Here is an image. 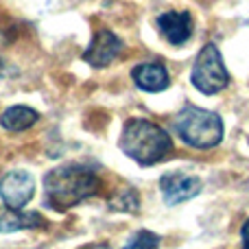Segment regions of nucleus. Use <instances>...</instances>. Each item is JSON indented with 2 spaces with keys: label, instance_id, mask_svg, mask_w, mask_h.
Segmentation results:
<instances>
[{
  "label": "nucleus",
  "instance_id": "nucleus-1",
  "mask_svg": "<svg viewBox=\"0 0 249 249\" xmlns=\"http://www.w3.org/2000/svg\"><path fill=\"white\" fill-rule=\"evenodd\" d=\"M99 177L86 166H59L44 177V203L46 208L64 212L99 193Z\"/></svg>",
  "mask_w": 249,
  "mask_h": 249
},
{
  "label": "nucleus",
  "instance_id": "nucleus-2",
  "mask_svg": "<svg viewBox=\"0 0 249 249\" xmlns=\"http://www.w3.org/2000/svg\"><path fill=\"white\" fill-rule=\"evenodd\" d=\"M121 149L124 155L136 160L140 166H151V164L164 160L173 149V140L160 124L133 118L124 124L121 136Z\"/></svg>",
  "mask_w": 249,
  "mask_h": 249
},
{
  "label": "nucleus",
  "instance_id": "nucleus-3",
  "mask_svg": "<svg viewBox=\"0 0 249 249\" xmlns=\"http://www.w3.org/2000/svg\"><path fill=\"white\" fill-rule=\"evenodd\" d=\"M175 133L195 149H210L223 140V121L214 112L188 105L173 121Z\"/></svg>",
  "mask_w": 249,
  "mask_h": 249
},
{
  "label": "nucleus",
  "instance_id": "nucleus-4",
  "mask_svg": "<svg viewBox=\"0 0 249 249\" xmlns=\"http://www.w3.org/2000/svg\"><path fill=\"white\" fill-rule=\"evenodd\" d=\"M190 81L201 94H219L223 88H228L230 77L216 44H206L199 51L190 72Z\"/></svg>",
  "mask_w": 249,
  "mask_h": 249
},
{
  "label": "nucleus",
  "instance_id": "nucleus-5",
  "mask_svg": "<svg viewBox=\"0 0 249 249\" xmlns=\"http://www.w3.org/2000/svg\"><path fill=\"white\" fill-rule=\"evenodd\" d=\"M35 193V179L26 171H11L0 179V195L7 208L22 210Z\"/></svg>",
  "mask_w": 249,
  "mask_h": 249
},
{
  "label": "nucleus",
  "instance_id": "nucleus-6",
  "mask_svg": "<svg viewBox=\"0 0 249 249\" xmlns=\"http://www.w3.org/2000/svg\"><path fill=\"white\" fill-rule=\"evenodd\" d=\"M160 188H162L164 201L168 206H177L188 199H195L201 193V179L188 173H166L160 179Z\"/></svg>",
  "mask_w": 249,
  "mask_h": 249
},
{
  "label": "nucleus",
  "instance_id": "nucleus-7",
  "mask_svg": "<svg viewBox=\"0 0 249 249\" xmlns=\"http://www.w3.org/2000/svg\"><path fill=\"white\" fill-rule=\"evenodd\" d=\"M123 51V42L107 29L96 31L94 39H92L90 48L83 53V59L88 61L94 68H103V66H109Z\"/></svg>",
  "mask_w": 249,
  "mask_h": 249
},
{
  "label": "nucleus",
  "instance_id": "nucleus-8",
  "mask_svg": "<svg viewBox=\"0 0 249 249\" xmlns=\"http://www.w3.org/2000/svg\"><path fill=\"white\" fill-rule=\"evenodd\" d=\"M158 29L173 46H181L193 35V18L188 11H166L158 18Z\"/></svg>",
  "mask_w": 249,
  "mask_h": 249
},
{
  "label": "nucleus",
  "instance_id": "nucleus-9",
  "mask_svg": "<svg viewBox=\"0 0 249 249\" xmlns=\"http://www.w3.org/2000/svg\"><path fill=\"white\" fill-rule=\"evenodd\" d=\"M131 77L144 92H162L168 88V72L162 64H140L131 70Z\"/></svg>",
  "mask_w": 249,
  "mask_h": 249
},
{
  "label": "nucleus",
  "instance_id": "nucleus-10",
  "mask_svg": "<svg viewBox=\"0 0 249 249\" xmlns=\"http://www.w3.org/2000/svg\"><path fill=\"white\" fill-rule=\"evenodd\" d=\"M37 112L24 105H16V107H9L7 112H2L0 116V124H2L7 131H24V129L33 127L37 123Z\"/></svg>",
  "mask_w": 249,
  "mask_h": 249
},
{
  "label": "nucleus",
  "instance_id": "nucleus-11",
  "mask_svg": "<svg viewBox=\"0 0 249 249\" xmlns=\"http://www.w3.org/2000/svg\"><path fill=\"white\" fill-rule=\"evenodd\" d=\"M44 225V216L37 212H22V210H13L9 214H4L0 219V232H18V230H33V228H42Z\"/></svg>",
  "mask_w": 249,
  "mask_h": 249
},
{
  "label": "nucleus",
  "instance_id": "nucleus-12",
  "mask_svg": "<svg viewBox=\"0 0 249 249\" xmlns=\"http://www.w3.org/2000/svg\"><path fill=\"white\" fill-rule=\"evenodd\" d=\"M138 201H140V199H138L136 190L127 188V190H123L121 193V197L112 201V208H118V210H124V212H136L138 208H140V203Z\"/></svg>",
  "mask_w": 249,
  "mask_h": 249
},
{
  "label": "nucleus",
  "instance_id": "nucleus-13",
  "mask_svg": "<svg viewBox=\"0 0 249 249\" xmlns=\"http://www.w3.org/2000/svg\"><path fill=\"white\" fill-rule=\"evenodd\" d=\"M160 245V238L155 236L153 232H146V230H140L131 236V241L127 243V247H158Z\"/></svg>",
  "mask_w": 249,
  "mask_h": 249
},
{
  "label": "nucleus",
  "instance_id": "nucleus-14",
  "mask_svg": "<svg viewBox=\"0 0 249 249\" xmlns=\"http://www.w3.org/2000/svg\"><path fill=\"white\" fill-rule=\"evenodd\" d=\"M241 238H243V245L249 249V219L245 221V225H243V230H241Z\"/></svg>",
  "mask_w": 249,
  "mask_h": 249
}]
</instances>
